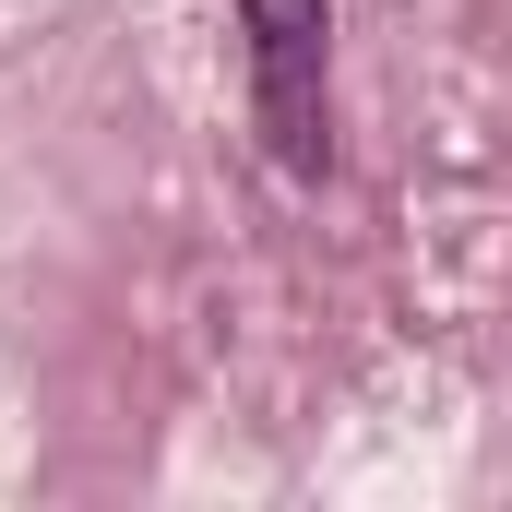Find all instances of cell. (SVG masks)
<instances>
[{
	"mask_svg": "<svg viewBox=\"0 0 512 512\" xmlns=\"http://www.w3.org/2000/svg\"><path fill=\"white\" fill-rule=\"evenodd\" d=\"M239 36H251L262 155H274L286 179H322V167H334V108H322V36H334V0H239Z\"/></svg>",
	"mask_w": 512,
	"mask_h": 512,
	"instance_id": "1",
	"label": "cell"
}]
</instances>
